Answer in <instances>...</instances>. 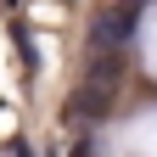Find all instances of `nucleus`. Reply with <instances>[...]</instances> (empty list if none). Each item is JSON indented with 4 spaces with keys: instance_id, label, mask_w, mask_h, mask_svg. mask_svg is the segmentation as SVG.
<instances>
[{
    "instance_id": "f257e3e1",
    "label": "nucleus",
    "mask_w": 157,
    "mask_h": 157,
    "mask_svg": "<svg viewBox=\"0 0 157 157\" xmlns=\"http://www.w3.org/2000/svg\"><path fill=\"white\" fill-rule=\"evenodd\" d=\"M135 28H140V6H135V0H112V6L90 11L84 39H90V51H129Z\"/></svg>"
},
{
    "instance_id": "f03ea898",
    "label": "nucleus",
    "mask_w": 157,
    "mask_h": 157,
    "mask_svg": "<svg viewBox=\"0 0 157 157\" xmlns=\"http://www.w3.org/2000/svg\"><path fill=\"white\" fill-rule=\"evenodd\" d=\"M67 157H95V140H73V151Z\"/></svg>"
},
{
    "instance_id": "7ed1b4c3",
    "label": "nucleus",
    "mask_w": 157,
    "mask_h": 157,
    "mask_svg": "<svg viewBox=\"0 0 157 157\" xmlns=\"http://www.w3.org/2000/svg\"><path fill=\"white\" fill-rule=\"evenodd\" d=\"M17 157H34V151H28V146H17Z\"/></svg>"
},
{
    "instance_id": "20e7f679",
    "label": "nucleus",
    "mask_w": 157,
    "mask_h": 157,
    "mask_svg": "<svg viewBox=\"0 0 157 157\" xmlns=\"http://www.w3.org/2000/svg\"><path fill=\"white\" fill-rule=\"evenodd\" d=\"M135 6H146V0H135Z\"/></svg>"
}]
</instances>
